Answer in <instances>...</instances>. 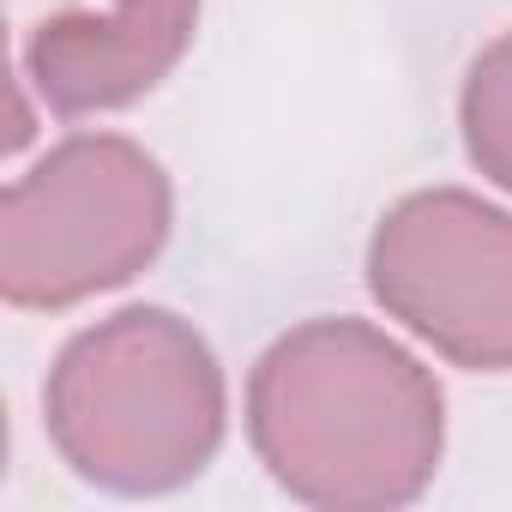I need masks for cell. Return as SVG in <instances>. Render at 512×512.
<instances>
[{"label":"cell","mask_w":512,"mask_h":512,"mask_svg":"<svg viewBox=\"0 0 512 512\" xmlns=\"http://www.w3.org/2000/svg\"><path fill=\"white\" fill-rule=\"evenodd\" d=\"M458 127L470 163L512 193V31H500L464 73L458 91Z\"/></svg>","instance_id":"obj_6"},{"label":"cell","mask_w":512,"mask_h":512,"mask_svg":"<svg viewBox=\"0 0 512 512\" xmlns=\"http://www.w3.org/2000/svg\"><path fill=\"white\" fill-rule=\"evenodd\" d=\"M247 440L290 500L386 512L434 482L446 398L392 332L368 320H308L253 362Z\"/></svg>","instance_id":"obj_1"},{"label":"cell","mask_w":512,"mask_h":512,"mask_svg":"<svg viewBox=\"0 0 512 512\" xmlns=\"http://www.w3.org/2000/svg\"><path fill=\"white\" fill-rule=\"evenodd\" d=\"M199 0H109V13H55L25 37V79L55 115H103L157 91L187 55Z\"/></svg>","instance_id":"obj_5"},{"label":"cell","mask_w":512,"mask_h":512,"mask_svg":"<svg viewBox=\"0 0 512 512\" xmlns=\"http://www.w3.org/2000/svg\"><path fill=\"white\" fill-rule=\"evenodd\" d=\"M175 193L127 133H73L0 199V296L31 314L133 284L169 241Z\"/></svg>","instance_id":"obj_3"},{"label":"cell","mask_w":512,"mask_h":512,"mask_svg":"<svg viewBox=\"0 0 512 512\" xmlns=\"http://www.w3.org/2000/svg\"><path fill=\"white\" fill-rule=\"evenodd\" d=\"M43 422L55 452L109 494H169L193 482L229 428L211 344L169 308H121L49 368Z\"/></svg>","instance_id":"obj_2"},{"label":"cell","mask_w":512,"mask_h":512,"mask_svg":"<svg viewBox=\"0 0 512 512\" xmlns=\"http://www.w3.org/2000/svg\"><path fill=\"white\" fill-rule=\"evenodd\" d=\"M368 290L410 338L470 374L512 368V211L464 193H404L368 241Z\"/></svg>","instance_id":"obj_4"}]
</instances>
